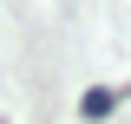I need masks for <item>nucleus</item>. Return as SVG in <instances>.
I'll return each instance as SVG.
<instances>
[{"instance_id":"1","label":"nucleus","mask_w":131,"mask_h":124,"mask_svg":"<svg viewBox=\"0 0 131 124\" xmlns=\"http://www.w3.org/2000/svg\"><path fill=\"white\" fill-rule=\"evenodd\" d=\"M112 111H118V92H105V85H92V92L79 98V118H85V124H98V118H112Z\"/></svg>"}]
</instances>
